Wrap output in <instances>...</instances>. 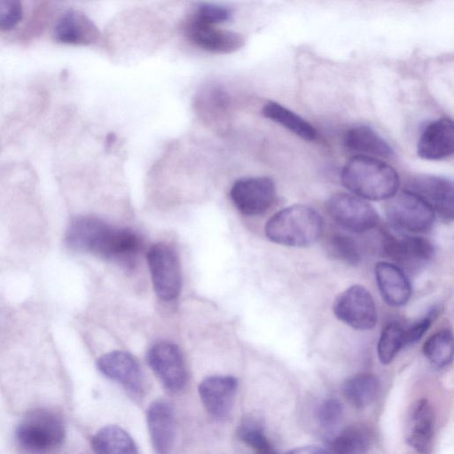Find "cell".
I'll use <instances>...</instances> for the list:
<instances>
[{
	"label": "cell",
	"mask_w": 454,
	"mask_h": 454,
	"mask_svg": "<svg viewBox=\"0 0 454 454\" xmlns=\"http://www.w3.org/2000/svg\"><path fill=\"white\" fill-rule=\"evenodd\" d=\"M342 415L343 406L336 398L324 400L316 411L318 424L325 430L334 429L340 422Z\"/></svg>",
	"instance_id": "cell-31"
},
{
	"label": "cell",
	"mask_w": 454,
	"mask_h": 454,
	"mask_svg": "<svg viewBox=\"0 0 454 454\" xmlns=\"http://www.w3.org/2000/svg\"><path fill=\"white\" fill-rule=\"evenodd\" d=\"M336 317L356 330H369L377 323V311L370 292L354 285L340 294L333 304Z\"/></svg>",
	"instance_id": "cell-8"
},
{
	"label": "cell",
	"mask_w": 454,
	"mask_h": 454,
	"mask_svg": "<svg viewBox=\"0 0 454 454\" xmlns=\"http://www.w3.org/2000/svg\"><path fill=\"white\" fill-rule=\"evenodd\" d=\"M147 262L158 297L163 301L176 298L181 290L182 277L175 248L164 242L153 244L147 252Z\"/></svg>",
	"instance_id": "cell-5"
},
{
	"label": "cell",
	"mask_w": 454,
	"mask_h": 454,
	"mask_svg": "<svg viewBox=\"0 0 454 454\" xmlns=\"http://www.w3.org/2000/svg\"><path fill=\"white\" fill-rule=\"evenodd\" d=\"M327 452L326 450H324L317 446H304L294 449L289 451V453H301V454H317V453H325Z\"/></svg>",
	"instance_id": "cell-35"
},
{
	"label": "cell",
	"mask_w": 454,
	"mask_h": 454,
	"mask_svg": "<svg viewBox=\"0 0 454 454\" xmlns=\"http://www.w3.org/2000/svg\"><path fill=\"white\" fill-rule=\"evenodd\" d=\"M91 447L97 453H137V448L132 437L125 430L114 425L99 429L92 437Z\"/></svg>",
	"instance_id": "cell-22"
},
{
	"label": "cell",
	"mask_w": 454,
	"mask_h": 454,
	"mask_svg": "<svg viewBox=\"0 0 454 454\" xmlns=\"http://www.w3.org/2000/svg\"><path fill=\"white\" fill-rule=\"evenodd\" d=\"M343 141L346 147L362 155L388 158L394 153L390 145L366 125L355 126L347 130Z\"/></svg>",
	"instance_id": "cell-21"
},
{
	"label": "cell",
	"mask_w": 454,
	"mask_h": 454,
	"mask_svg": "<svg viewBox=\"0 0 454 454\" xmlns=\"http://www.w3.org/2000/svg\"><path fill=\"white\" fill-rule=\"evenodd\" d=\"M403 333L404 327L398 322H391L382 330L377 346L378 356L382 364L391 363L404 347Z\"/></svg>",
	"instance_id": "cell-27"
},
{
	"label": "cell",
	"mask_w": 454,
	"mask_h": 454,
	"mask_svg": "<svg viewBox=\"0 0 454 454\" xmlns=\"http://www.w3.org/2000/svg\"><path fill=\"white\" fill-rule=\"evenodd\" d=\"M184 30L188 40L197 47L213 53L227 54L240 49L245 40L236 32L216 27L191 17L184 23Z\"/></svg>",
	"instance_id": "cell-13"
},
{
	"label": "cell",
	"mask_w": 454,
	"mask_h": 454,
	"mask_svg": "<svg viewBox=\"0 0 454 454\" xmlns=\"http://www.w3.org/2000/svg\"><path fill=\"white\" fill-rule=\"evenodd\" d=\"M403 190L420 198L445 220L453 219V183L450 179L439 176L418 175L407 181Z\"/></svg>",
	"instance_id": "cell-12"
},
{
	"label": "cell",
	"mask_w": 454,
	"mask_h": 454,
	"mask_svg": "<svg viewBox=\"0 0 454 454\" xmlns=\"http://www.w3.org/2000/svg\"><path fill=\"white\" fill-rule=\"evenodd\" d=\"M374 274L380 293L388 305L400 307L407 303L411 294V286L400 267L380 262L375 266Z\"/></svg>",
	"instance_id": "cell-20"
},
{
	"label": "cell",
	"mask_w": 454,
	"mask_h": 454,
	"mask_svg": "<svg viewBox=\"0 0 454 454\" xmlns=\"http://www.w3.org/2000/svg\"><path fill=\"white\" fill-rule=\"evenodd\" d=\"M22 18L20 0H0V30L13 28Z\"/></svg>",
	"instance_id": "cell-33"
},
{
	"label": "cell",
	"mask_w": 454,
	"mask_h": 454,
	"mask_svg": "<svg viewBox=\"0 0 454 454\" xmlns=\"http://www.w3.org/2000/svg\"><path fill=\"white\" fill-rule=\"evenodd\" d=\"M329 254L346 264L356 265L360 260V253L356 241L344 234H334L327 242Z\"/></svg>",
	"instance_id": "cell-29"
},
{
	"label": "cell",
	"mask_w": 454,
	"mask_h": 454,
	"mask_svg": "<svg viewBox=\"0 0 454 454\" xmlns=\"http://www.w3.org/2000/svg\"><path fill=\"white\" fill-rule=\"evenodd\" d=\"M238 381L232 376L214 375L205 378L199 394L207 412L215 419L227 417L231 411Z\"/></svg>",
	"instance_id": "cell-15"
},
{
	"label": "cell",
	"mask_w": 454,
	"mask_h": 454,
	"mask_svg": "<svg viewBox=\"0 0 454 454\" xmlns=\"http://www.w3.org/2000/svg\"><path fill=\"white\" fill-rule=\"evenodd\" d=\"M454 152V127L449 118H441L427 124L417 145L419 156L437 160L448 158Z\"/></svg>",
	"instance_id": "cell-16"
},
{
	"label": "cell",
	"mask_w": 454,
	"mask_h": 454,
	"mask_svg": "<svg viewBox=\"0 0 454 454\" xmlns=\"http://www.w3.org/2000/svg\"><path fill=\"white\" fill-rule=\"evenodd\" d=\"M197 103L200 109L207 114H223L225 112L229 97L224 89L218 84H209L204 87L197 97ZM201 110V111H202Z\"/></svg>",
	"instance_id": "cell-30"
},
{
	"label": "cell",
	"mask_w": 454,
	"mask_h": 454,
	"mask_svg": "<svg viewBox=\"0 0 454 454\" xmlns=\"http://www.w3.org/2000/svg\"><path fill=\"white\" fill-rule=\"evenodd\" d=\"M65 243L74 251L125 263L133 262L143 246L142 238L132 229L116 227L92 215L74 217L67 228Z\"/></svg>",
	"instance_id": "cell-1"
},
{
	"label": "cell",
	"mask_w": 454,
	"mask_h": 454,
	"mask_svg": "<svg viewBox=\"0 0 454 454\" xmlns=\"http://www.w3.org/2000/svg\"><path fill=\"white\" fill-rule=\"evenodd\" d=\"M326 208L334 222L354 232L370 231L380 221L377 211L370 203L345 192L332 195L326 201Z\"/></svg>",
	"instance_id": "cell-7"
},
{
	"label": "cell",
	"mask_w": 454,
	"mask_h": 454,
	"mask_svg": "<svg viewBox=\"0 0 454 454\" xmlns=\"http://www.w3.org/2000/svg\"><path fill=\"white\" fill-rule=\"evenodd\" d=\"M55 39L62 43L90 45L99 38V30L84 13L76 10L65 12L54 27Z\"/></svg>",
	"instance_id": "cell-19"
},
{
	"label": "cell",
	"mask_w": 454,
	"mask_h": 454,
	"mask_svg": "<svg viewBox=\"0 0 454 454\" xmlns=\"http://www.w3.org/2000/svg\"><path fill=\"white\" fill-rule=\"evenodd\" d=\"M239 438L259 453H274L275 450L267 438L262 423L254 418L242 420L237 431Z\"/></svg>",
	"instance_id": "cell-28"
},
{
	"label": "cell",
	"mask_w": 454,
	"mask_h": 454,
	"mask_svg": "<svg viewBox=\"0 0 454 454\" xmlns=\"http://www.w3.org/2000/svg\"><path fill=\"white\" fill-rule=\"evenodd\" d=\"M262 114L304 140L312 141L317 137V130L309 122L277 102L266 103Z\"/></svg>",
	"instance_id": "cell-25"
},
{
	"label": "cell",
	"mask_w": 454,
	"mask_h": 454,
	"mask_svg": "<svg viewBox=\"0 0 454 454\" xmlns=\"http://www.w3.org/2000/svg\"><path fill=\"white\" fill-rule=\"evenodd\" d=\"M380 390L379 379L372 373L356 374L343 385V395L347 402L356 409L371 404Z\"/></svg>",
	"instance_id": "cell-23"
},
{
	"label": "cell",
	"mask_w": 454,
	"mask_h": 454,
	"mask_svg": "<svg viewBox=\"0 0 454 454\" xmlns=\"http://www.w3.org/2000/svg\"><path fill=\"white\" fill-rule=\"evenodd\" d=\"M97 367L103 375L121 384L130 393L140 395L143 391L141 368L129 353L121 350L106 353L98 359Z\"/></svg>",
	"instance_id": "cell-14"
},
{
	"label": "cell",
	"mask_w": 454,
	"mask_h": 454,
	"mask_svg": "<svg viewBox=\"0 0 454 454\" xmlns=\"http://www.w3.org/2000/svg\"><path fill=\"white\" fill-rule=\"evenodd\" d=\"M147 361L166 388L176 392L186 384L187 372L180 349L176 345L160 341L147 352Z\"/></svg>",
	"instance_id": "cell-11"
},
{
	"label": "cell",
	"mask_w": 454,
	"mask_h": 454,
	"mask_svg": "<svg viewBox=\"0 0 454 454\" xmlns=\"http://www.w3.org/2000/svg\"><path fill=\"white\" fill-rule=\"evenodd\" d=\"M432 323V315H428L415 322L408 327H404V347L417 342L428 330Z\"/></svg>",
	"instance_id": "cell-34"
},
{
	"label": "cell",
	"mask_w": 454,
	"mask_h": 454,
	"mask_svg": "<svg viewBox=\"0 0 454 454\" xmlns=\"http://www.w3.org/2000/svg\"><path fill=\"white\" fill-rule=\"evenodd\" d=\"M323 219L313 208L293 205L270 217L265 225L267 238L274 243L288 247H306L322 234Z\"/></svg>",
	"instance_id": "cell-3"
},
{
	"label": "cell",
	"mask_w": 454,
	"mask_h": 454,
	"mask_svg": "<svg viewBox=\"0 0 454 454\" xmlns=\"http://www.w3.org/2000/svg\"><path fill=\"white\" fill-rule=\"evenodd\" d=\"M380 238L382 254L403 270L420 269L432 260L434 254L432 242L424 237L385 231Z\"/></svg>",
	"instance_id": "cell-6"
},
{
	"label": "cell",
	"mask_w": 454,
	"mask_h": 454,
	"mask_svg": "<svg viewBox=\"0 0 454 454\" xmlns=\"http://www.w3.org/2000/svg\"><path fill=\"white\" fill-rule=\"evenodd\" d=\"M425 356L432 365L442 368L452 362L453 336L448 330H440L431 335L423 346Z\"/></svg>",
	"instance_id": "cell-26"
},
{
	"label": "cell",
	"mask_w": 454,
	"mask_h": 454,
	"mask_svg": "<svg viewBox=\"0 0 454 454\" xmlns=\"http://www.w3.org/2000/svg\"><path fill=\"white\" fill-rule=\"evenodd\" d=\"M237 209L245 215H258L268 210L276 198L273 180L266 176L237 180L230 192Z\"/></svg>",
	"instance_id": "cell-10"
},
{
	"label": "cell",
	"mask_w": 454,
	"mask_h": 454,
	"mask_svg": "<svg viewBox=\"0 0 454 454\" xmlns=\"http://www.w3.org/2000/svg\"><path fill=\"white\" fill-rule=\"evenodd\" d=\"M372 443V434L363 425L349 426L327 442L328 450L335 453H365Z\"/></svg>",
	"instance_id": "cell-24"
},
{
	"label": "cell",
	"mask_w": 454,
	"mask_h": 454,
	"mask_svg": "<svg viewBox=\"0 0 454 454\" xmlns=\"http://www.w3.org/2000/svg\"><path fill=\"white\" fill-rule=\"evenodd\" d=\"M343 185L354 194L372 200H387L396 193L399 176L386 162L367 155H356L343 167Z\"/></svg>",
	"instance_id": "cell-2"
},
{
	"label": "cell",
	"mask_w": 454,
	"mask_h": 454,
	"mask_svg": "<svg viewBox=\"0 0 454 454\" xmlns=\"http://www.w3.org/2000/svg\"><path fill=\"white\" fill-rule=\"evenodd\" d=\"M189 17L204 23L217 25L229 20L231 18V11L221 4L201 3Z\"/></svg>",
	"instance_id": "cell-32"
},
{
	"label": "cell",
	"mask_w": 454,
	"mask_h": 454,
	"mask_svg": "<svg viewBox=\"0 0 454 454\" xmlns=\"http://www.w3.org/2000/svg\"><path fill=\"white\" fill-rule=\"evenodd\" d=\"M434 414L427 399L414 402L410 408L406 422V442L420 453L429 452L434 434Z\"/></svg>",
	"instance_id": "cell-17"
},
{
	"label": "cell",
	"mask_w": 454,
	"mask_h": 454,
	"mask_svg": "<svg viewBox=\"0 0 454 454\" xmlns=\"http://www.w3.org/2000/svg\"><path fill=\"white\" fill-rule=\"evenodd\" d=\"M387 200L386 213L395 227L411 232L427 231L432 227L434 212L412 192L403 190Z\"/></svg>",
	"instance_id": "cell-9"
},
{
	"label": "cell",
	"mask_w": 454,
	"mask_h": 454,
	"mask_svg": "<svg viewBox=\"0 0 454 454\" xmlns=\"http://www.w3.org/2000/svg\"><path fill=\"white\" fill-rule=\"evenodd\" d=\"M19 443L30 451H45L60 446L65 438L61 418L47 409L27 413L16 430Z\"/></svg>",
	"instance_id": "cell-4"
},
{
	"label": "cell",
	"mask_w": 454,
	"mask_h": 454,
	"mask_svg": "<svg viewBox=\"0 0 454 454\" xmlns=\"http://www.w3.org/2000/svg\"><path fill=\"white\" fill-rule=\"evenodd\" d=\"M153 447L157 453L170 452L176 438V422L171 405L164 400L153 402L146 413Z\"/></svg>",
	"instance_id": "cell-18"
}]
</instances>
